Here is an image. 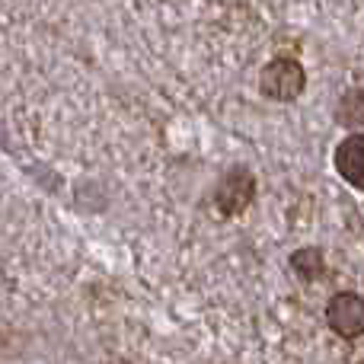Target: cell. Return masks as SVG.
Here are the masks:
<instances>
[{"mask_svg": "<svg viewBox=\"0 0 364 364\" xmlns=\"http://www.w3.org/2000/svg\"><path fill=\"white\" fill-rule=\"evenodd\" d=\"M304 87H307L304 68L297 61H291V58H275V61L262 70V77H259V90L278 102L297 100V96L304 93Z\"/></svg>", "mask_w": 364, "mask_h": 364, "instance_id": "cell-1", "label": "cell"}, {"mask_svg": "<svg viewBox=\"0 0 364 364\" xmlns=\"http://www.w3.org/2000/svg\"><path fill=\"white\" fill-rule=\"evenodd\" d=\"M326 323H329V329H336L346 339L364 336V297L352 294V291L336 294L326 307Z\"/></svg>", "mask_w": 364, "mask_h": 364, "instance_id": "cell-2", "label": "cell"}, {"mask_svg": "<svg viewBox=\"0 0 364 364\" xmlns=\"http://www.w3.org/2000/svg\"><path fill=\"white\" fill-rule=\"evenodd\" d=\"M336 170L348 186L364 192V134H348L336 147Z\"/></svg>", "mask_w": 364, "mask_h": 364, "instance_id": "cell-3", "label": "cell"}, {"mask_svg": "<svg viewBox=\"0 0 364 364\" xmlns=\"http://www.w3.org/2000/svg\"><path fill=\"white\" fill-rule=\"evenodd\" d=\"M252 198V176L246 170H233L218 186V208L224 214H240Z\"/></svg>", "mask_w": 364, "mask_h": 364, "instance_id": "cell-4", "label": "cell"}, {"mask_svg": "<svg viewBox=\"0 0 364 364\" xmlns=\"http://www.w3.org/2000/svg\"><path fill=\"white\" fill-rule=\"evenodd\" d=\"M291 269H294L304 282H314V278H320V272L326 269V259H323L320 250H301L291 256Z\"/></svg>", "mask_w": 364, "mask_h": 364, "instance_id": "cell-5", "label": "cell"}]
</instances>
